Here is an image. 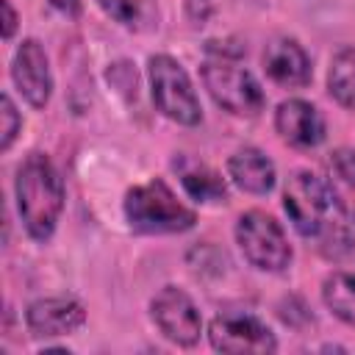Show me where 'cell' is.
Instances as JSON below:
<instances>
[{"label": "cell", "instance_id": "obj_1", "mask_svg": "<svg viewBox=\"0 0 355 355\" xmlns=\"http://www.w3.org/2000/svg\"><path fill=\"white\" fill-rule=\"evenodd\" d=\"M17 211L33 241H47L64 211V180L44 153H31L14 178Z\"/></svg>", "mask_w": 355, "mask_h": 355}, {"label": "cell", "instance_id": "obj_2", "mask_svg": "<svg viewBox=\"0 0 355 355\" xmlns=\"http://www.w3.org/2000/svg\"><path fill=\"white\" fill-rule=\"evenodd\" d=\"M122 208L130 230L147 233V236L183 233V230H191L197 222V214L186 208L161 178H153L150 183L128 189Z\"/></svg>", "mask_w": 355, "mask_h": 355}, {"label": "cell", "instance_id": "obj_3", "mask_svg": "<svg viewBox=\"0 0 355 355\" xmlns=\"http://www.w3.org/2000/svg\"><path fill=\"white\" fill-rule=\"evenodd\" d=\"M147 75H150V92H153V103L155 108L178 122V125H200L202 119V108L197 100V92L191 86L189 72L180 67V61H175L166 53L150 55L147 61Z\"/></svg>", "mask_w": 355, "mask_h": 355}, {"label": "cell", "instance_id": "obj_4", "mask_svg": "<svg viewBox=\"0 0 355 355\" xmlns=\"http://www.w3.org/2000/svg\"><path fill=\"white\" fill-rule=\"evenodd\" d=\"M236 241L247 263L258 272H286L294 258L283 225L266 211H244L236 222Z\"/></svg>", "mask_w": 355, "mask_h": 355}, {"label": "cell", "instance_id": "obj_5", "mask_svg": "<svg viewBox=\"0 0 355 355\" xmlns=\"http://www.w3.org/2000/svg\"><path fill=\"white\" fill-rule=\"evenodd\" d=\"M200 78L214 97L233 116H258L263 108V89L258 80L239 64L227 58H211L200 67Z\"/></svg>", "mask_w": 355, "mask_h": 355}, {"label": "cell", "instance_id": "obj_6", "mask_svg": "<svg viewBox=\"0 0 355 355\" xmlns=\"http://www.w3.org/2000/svg\"><path fill=\"white\" fill-rule=\"evenodd\" d=\"M283 211L294 230L305 239H313L322 233L330 211V194L327 186L313 172H294L283 189Z\"/></svg>", "mask_w": 355, "mask_h": 355}, {"label": "cell", "instance_id": "obj_7", "mask_svg": "<svg viewBox=\"0 0 355 355\" xmlns=\"http://www.w3.org/2000/svg\"><path fill=\"white\" fill-rule=\"evenodd\" d=\"M150 316L155 327L161 330L164 338H169L178 347H194L202 333V316L194 305V300L178 288V286H164L153 300H150Z\"/></svg>", "mask_w": 355, "mask_h": 355}, {"label": "cell", "instance_id": "obj_8", "mask_svg": "<svg viewBox=\"0 0 355 355\" xmlns=\"http://www.w3.org/2000/svg\"><path fill=\"white\" fill-rule=\"evenodd\" d=\"M208 341L216 352H255L266 355L277 349L275 333L252 313H219L208 324Z\"/></svg>", "mask_w": 355, "mask_h": 355}, {"label": "cell", "instance_id": "obj_9", "mask_svg": "<svg viewBox=\"0 0 355 355\" xmlns=\"http://www.w3.org/2000/svg\"><path fill=\"white\" fill-rule=\"evenodd\" d=\"M11 80L31 108H44L53 94L47 53L36 39H22L11 58Z\"/></svg>", "mask_w": 355, "mask_h": 355}, {"label": "cell", "instance_id": "obj_10", "mask_svg": "<svg viewBox=\"0 0 355 355\" xmlns=\"http://www.w3.org/2000/svg\"><path fill=\"white\" fill-rule=\"evenodd\" d=\"M25 324L33 338H58L86 324V311L72 297H44L28 305Z\"/></svg>", "mask_w": 355, "mask_h": 355}, {"label": "cell", "instance_id": "obj_11", "mask_svg": "<svg viewBox=\"0 0 355 355\" xmlns=\"http://www.w3.org/2000/svg\"><path fill=\"white\" fill-rule=\"evenodd\" d=\"M275 130L286 144H291L297 150H313L324 141V116L308 100L291 97L277 105Z\"/></svg>", "mask_w": 355, "mask_h": 355}, {"label": "cell", "instance_id": "obj_12", "mask_svg": "<svg viewBox=\"0 0 355 355\" xmlns=\"http://www.w3.org/2000/svg\"><path fill=\"white\" fill-rule=\"evenodd\" d=\"M263 69L277 86H286V89H302L313 78V67H311L308 53L302 50V44L297 39H288V36L272 39L266 44Z\"/></svg>", "mask_w": 355, "mask_h": 355}, {"label": "cell", "instance_id": "obj_13", "mask_svg": "<svg viewBox=\"0 0 355 355\" xmlns=\"http://www.w3.org/2000/svg\"><path fill=\"white\" fill-rule=\"evenodd\" d=\"M227 175L230 180L247 191V194H269L275 189L277 172L269 155H263L258 147H241L227 158Z\"/></svg>", "mask_w": 355, "mask_h": 355}, {"label": "cell", "instance_id": "obj_14", "mask_svg": "<svg viewBox=\"0 0 355 355\" xmlns=\"http://www.w3.org/2000/svg\"><path fill=\"white\" fill-rule=\"evenodd\" d=\"M324 186L330 202L344 219L355 225V150L338 147L324 161Z\"/></svg>", "mask_w": 355, "mask_h": 355}, {"label": "cell", "instance_id": "obj_15", "mask_svg": "<svg viewBox=\"0 0 355 355\" xmlns=\"http://www.w3.org/2000/svg\"><path fill=\"white\" fill-rule=\"evenodd\" d=\"M322 302L344 324L355 327V272H333L322 283Z\"/></svg>", "mask_w": 355, "mask_h": 355}, {"label": "cell", "instance_id": "obj_16", "mask_svg": "<svg viewBox=\"0 0 355 355\" xmlns=\"http://www.w3.org/2000/svg\"><path fill=\"white\" fill-rule=\"evenodd\" d=\"M180 183L186 194L197 202H225L227 186L219 172L202 166V164H180Z\"/></svg>", "mask_w": 355, "mask_h": 355}, {"label": "cell", "instance_id": "obj_17", "mask_svg": "<svg viewBox=\"0 0 355 355\" xmlns=\"http://www.w3.org/2000/svg\"><path fill=\"white\" fill-rule=\"evenodd\" d=\"M327 92L341 108H355V47H341L330 58Z\"/></svg>", "mask_w": 355, "mask_h": 355}, {"label": "cell", "instance_id": "obj_18", "mask_svg": "<svg viewBox=\"0 0 355 355\" xmlns=\"http://www.w3.org/2000/svg\"><path fill=\"white\" fill-rule=\"evenodd\" d=\"M0 116H3V139H0V150L3 153H8L11 150V144H14V139H17V133H19V128H22V116H19V111H17V105H14V100L8 97V94H3L0 97Z\"/></svg>", "mask_w": 355, "mask_h": 355}, {"label": "cell", "instance_id": "obj_19", "mask_svg": "<svg viewBox=\"0 0 355 355\" xmlns=\"http://www.w3.org/2000/svg\"><path fill=\"white\" fill-rule=\"evenodd\" d=\"M97 6H100L111 19H116L119 25H136V19H139V6H136V0H97Z\"/></svg>", "mask_w": 355, "mask_h": 355}, {"label": "cell", "instance_id": "obj_20", "mask_svg": "<svg viewBox=\"0 0 355 355\" xmlns=\"http://www.w3.org/2000/svg\"><path fill=\"white\" fill-rule=\"evenodd\" d=\"M108 80L125 94V97H136V69L130 64H125V78H116L114 72H108Z\"/></svg>", "mask_w": 355, "mask_h": 355}, {"label": "cell", "instance_id": "obj_21", "mask_svg": "<svg viewBox=\"0 0 355 355\" xmlns=\"http://www.w3.org/2000/svg\"><path fill=\"white\" fill-rule=\"evenodd\" d=\"M17 31V11L11 0H3V39H11Z\"/></svg>", "mask_w": 355, "mask_h": 355}, {"label": "cell", "instance_id": "obj_22", "mask_svg": "<svg viewBox=\"0 0 355 355\" xmlns=\"http://www.w3.org/2000/svg\"><path fill=\"white\" fill-rule=\"evenodd\" d=\"M50 6L55 8V11H61L64 17H69V19H78L80 17V0H50Z\"/></svg>", "mask_w": 355, "mask_h": 355}]
</instances>
